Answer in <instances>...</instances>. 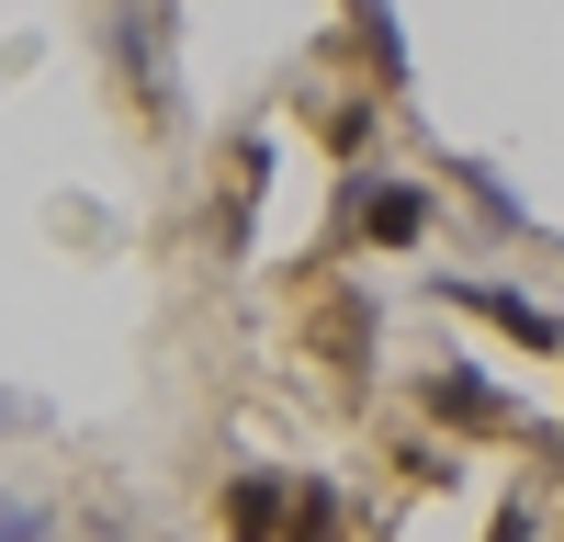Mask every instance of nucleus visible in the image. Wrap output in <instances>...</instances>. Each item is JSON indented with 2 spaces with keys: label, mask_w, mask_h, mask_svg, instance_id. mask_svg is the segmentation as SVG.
<instances>
[{
  "label": "nucleus",
  "mask_w": 564,
  "mask_h": 542,
  "mask_svg": "<svg viewBox=\"0 0 564 542\" xmlns=\"http://www.w3.org/2000/svg\"><path fill=\"white\" fill-rule=\"evenodd\" d=\"M452 204L475 215L486 238H542V226H531V204L508 193V170H497V159H452Z\"/></svg>",
  "instance_id": "6e6552de"
},
{
  "label": "nucleus",
  "mask_w": 564,
  "mask_h": 542,
  "mask_svg": "<svg viewBox=\"0 0 564 542\" xmlns=\"http://www.w3.org/2000/svg\"><path fill=\"white\" fill-rule=\"evenodd\" d=\"M90 45H102L113 90L135 102V124L181 113V0H102V12H90Z\"/></svg>",
  "instance_id": "f257e3e1"
},
{
  "label": "nucleus",
  "mask_w": 564,
  "mask_h": 542,
  "mask_svg": "<svg viewBox=\"0 0 564 542\" xmlns=\"http://www.w3.org/2000/svg\"><path fill=\"white\" fill-rule=\"evenodd\" d=\"M271 170H282V136H271V124H238V136H226V181H215V249H226V260H249Z\"/></svg>",
  "instance_id": "39448f33"
},
{
  "label": "nucleus",
  "mask_w": 564,
  "mask_h": 542,
  "mask_svg": "<svg viewBox=\"0 0 564 542\" xmlns=\"http://www.w3.org/2000/svg\"><path fill=\"white\" fill-rule=\"evenodd\" d=\"M0 542H57V497H34V486H0Z\"/></svg>",
  "instance_id": "f8f14e48"
},
{
  "label": "nucleus",
  "mask_w": 564,
  "mask_h": 542,
  "mask_svg": "<svg viewBox=\"0 0 564 542\" xmlns=\"http://www.w3.org/2000/svg\"><path fill=\"white\" fill-rule=\"evenodd\" d=\"M350 531V486L339 475H294V497H282V542H339Z\"/></svg>",
  "instance_id": "9d476101"
},
{
  "label": "nucleus",
  "mask_w": 564,
  "mask_h": 542,
  "mask_svg": "<svg viewBox=\"0 0 564 542\" xmlns=\"http://www.w3.org/2000/svg\"><path fill=\"white\" fill-rule=\"evenodd\" d=\"M316 148L339 170H372V148H384V90H327L316 102Z\"/></svg>",
  "instance_id": "0eeeda50"
},
{
  "label": "nucleus",
  "mask_w": 564,
  "mask_h": 542,
  "mask_svg": "<svg viewBox=\"0 0 564 542\" xmlns=\"http://www.w3.org/2000/svg\"><path fill=\"white\" fill-rule=\"evenodd\" d=\"M339 12H350V45H361L372 90H384V102H395V90L417 79V57H406V23H395V0H339Z\"/></svg>",
  "instance_id": "1a4fd4ad"
},
{
  "label": "nucleus",
  "mask_w": 564,
  "mask_h": 542,
  "mask_svg": "<svg viewBox=\"0 0 564 542\" xmlns=\"http://www.w3.org/2000/svg\"><path fill=\"white\" fill-rule=\"evenodd\" d=\"M395 464H406V486H452V475H463V441H441V430H406V441H395Z\"/></svg>",
  "instance_id": "9b49d317"
},
{
  "label": "nucleus",
  "mask_w": 564,
  "mask_h": 542,
  "mask_svg": "<svg viewBox=\"0 0 564 542\" xmlns=\"http://www.w3.org/2000/svg\"><path fill=\"white\" fill-rule=\"evenodd\" d=\"M339 226L361 249H430V226H441V193L417 170H339Z\"/></svg>",
  "instance_id": "7ed1b4c3"
},
{
  "label": "nucleus",
  "mask_w": 564,
  "mask_h": 542,
  "mask_svg": "<svg viewBox=\"0 0 564 542\" xmlns=\"http://www.w3.org/2000/svg\"><path fill=\"white\" fill-rule=\"evenodd\" d=\"M282 497H294L282 464H238L215 486V542H282Z\"/></svg>",
  "instance_id": "423d86ee"
},
{
  "label": "nucleus",
  "mask_w": 564,
  "mask_h": 542,
  "mask_svg": "<svg viewBox=\"0 0 564 542\" xmlns=\"http://www.w3.org/2000/svg\"><path fill=\"white\" fill-rule=\"evenodd\" d=\"M486 542H542V486H508L497 520H486Z\"/></svg>",
  "instance_id": "ddd939ff"
},
{
  "label": "nucleus",
  "mask_w": 564,
  "mask_h": 542,
  "mask_svg": "<svg viewBox=\"0 0 564 542\" xmlns=\"http://www.w3.org/2000/svg\"><path fill=\"white\" fill-rule=\"evenodd\" d=\"M406 395H417V419H430L441 441H463V452H475V441H520V419H531V406L508 395L486 361H430Z\"/></svg>",
  "instance_id": "f03ea898"
},
{
  "label": "nucleus",
  "mask_w": 564,
  "mask_h": 542,
  "mask_svg": "<svg viewBox=\"0 0 564 542\" xmlns=\"http://www.w3.org/2000/svg\"><path fill=\"white\" fill-rule=\"evenodd\" d=\"M441 305L475 316V328H497L520 361H564V305H542V294H520V283H497V271H452Z\"/></svg>",
  "instance_id": "20e7f679"
}]
</instances>
